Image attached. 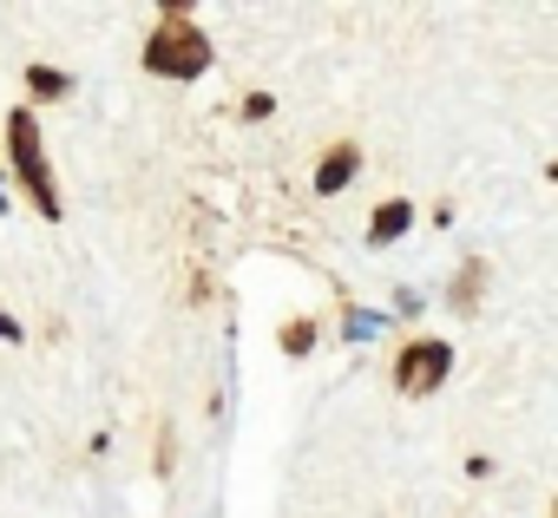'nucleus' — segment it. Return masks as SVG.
<instances>
[{"label": "nucleus", "instance_id": "1", "mask_svg": "<svg viewBox=\"0 0 558 518\" xmlns=\"http://www.w3.org/2000/svg\"><path fill=\"white\" fill-rule=\"evenodd\" d=\"M158 14H165V27L145 40L138 66H145V73H158V79H178V86L204 79V73H210V60H217V53H210V34L184 14V0H165Z\"/></svg>", "mask_w": 558, "mask_h": 518}, {"label": "nucleus", "instance_id": "6", "mask_svg": "<svg viewBox=\"0 0 558 518\" xmlns=\"http://www.w3.org/2000/svg\"><path fill=\"white\" fill-rule=\"evenodd\" d=\"M480 289H486V256H466L460 276H453V289H447V303H453L460 316H473V309H480Z\"/></svg>", "mask_w": 558, "mask_h": 518}, {"label": "nucleus", "instance_id": "7", "mask_svg": "<svg viewBox=\"0 0 558 518\" xmlns=\"http://www.w3.org/2000/svg\"><path fill=\"white\" fill-rule=\"evenodd\" d=\"M27 92H34V106H53V99L73 92V79L60 66H27Z\"/></svg>", "mask_w": 558, "mask_h": 518}, {"label": "nucleus", "instance_id": "12", "mask_svg": "<svg viewBox=\"0 0 558 518\" xmlns=\"http://www.w3.org/2000/svg\"><path fill=\"white\" fill-rule=\"evenodd\" d=\"M0 210H8V190H0Z\"/></svg>", "mask_w": 558, "mask_h": 518}, {"label": "nucleus", "instance_id": "2", "mask_svg": "<svg viewBox=\"0 0 558 518\" xmlns=\"http://www.w3.org/2000/svg\"><path fill=\"white\" fill-rule=\"evenodd\" d=\"M8 158H14V184L34 197V210L47 223H60L66 203H60V184H53V164H47V145H40V125H34V106L8 112Z\"/></svg>", "mask_w": 558, "mask_h": 518}, {"label": "nucleus", "instance_id": "5", "mask_svg": "<svg viewBox=\"0 0 558 518\" xmlns=\"http://www.w3.org/2000/svg\"><path fill=\"white\" fill-rule=\"evenodd\" d=\"M414 230V203L408 197H388V203H375V217H368V249H388V243H401Z\"/></svg>", "mask_w": 558, "mask_h": 518}, {"label": "nucleus", "instance_id": "8", "mask_svg": "<svg viewBox=\"0 0 558 518\" xmlns=\"http://www.w3.org/2000/svg\"><path fill=\"white\" fill-rule=\"evenodd\" d=\"M276 348H283V355H310V348H316V322H310V316L283 322V329H276Z\"/></svg>", "mask_w": 558, "mask_h": 518}, {"label": "nucleus", "instance_id": "11", "mask_svg": "<svg viewBox=\"0 0 558 518\" xmlns=\"http://www.w3.org/2000/svg\"><path fill=\"white\" fill-rule=\"evenodd\" d=\"M0 342H27V329H21V322H14L8 309H0Z\"/></svg>", "mask_w": 558, "mask_h": 518}, {"label": "nucleus", "instance_id": "3", "mask_svg": "<svg viewBox=\"0 0 558 518\" xmlns=\"http://www.w3.org/2000/svg\"><path fill=\"white\" fill-rule=\"evenodd\" d=\"M447 374H453V348H447L440 335H414V342L395 355V387H401L408 400L440 394V387H447Z\"/></svg>", "mask_w": 558, "mask_h": 518}, {"label": "nucleus", "instance_id": "10", "mask_svg": "<svg viewBox=\"0 0 558 518\" xmlns=\"http://www.w3.org/2000/svg\"><path fill=\"white\" fill-rule=\"evenodd\" d=\"M342 329H349V335L362 342V335H375V316H342Z\"/></svg>", "mask_w": 558, "mask_h": 518}, {"label": "nucleus", "instance_id": "9", "mask_svg": "<svg viewBox=\"0 0 558 518\" xmlns=\"http://www.w3.org/2000/svg\"><path fill=\"white\" fill-rule=\"evenodd\" d=\"M269 112H276V99H269V92H250V99H243V119H269Z\"/></svg>", "mask_w": 558, "mask_h": 518}, {"label": "nucleus", "instance_id": "4", "mask_svg": "<svg viewBox=\"0 0 558 518\" xmlns=\"http://www.w3.org/2000/svg\"><path fill=\"white\" fill-rule=\"evenodd\" d=\"M355 171H362V145H355V138H336V145L323 151V164H316L310 190H316V197H342V190L355 184Z\"/></svg>", "mask_w": 558, "mask_h": 518}]
</instances>
